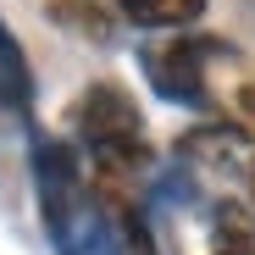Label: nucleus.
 <instances>
[{"mask_svg": "<svg viewBox=\"0 0 255 255\" xmlns=\"http://www.w3.org/2000/svg\"><path fill=\"white\" fill-rule=\"evenodd\" d=\"M33 194L56 255H155L144 217L83 166L72 139L33 133Z\"/></svg>", "mask_w": 255, "mask_h": 255, "instance_id": "1", "label": "nucleus"}, {"mask_svg": "<svg viewBox=\"0 0 255 255\" xmlns=\"http://www.w3.org/2000/svg\"><path fill=\"white\" fill-rule=\"evenodd\" d=\"M72 128V150L83 155V166L117 189V178H133L150 166V139H144V111L139 100L111 78H95L67 111Z\"/></svg>", "mask_w": 255, "mask_h": 255, "instance_id": "2", "label": "nucleus"}, {"mask_svg": "<svg viewBox=\"0 0 255 255\" xmlns=\"http://www.w3.org/2000/svg\"><path fill=\"white\" fill-rule=\"evenodd\" d=\"M217 56H233L222 39L211 33H183V39H161V45H144L139 50V67L150 78V89L172 106H194V111H211V61Z\"/></svg>", "mask_w": 255, "mask_h": 255, "instance_id": "3", "label": "nucleus"}, {"mask_svg": "<svg viewBox=\"0 0 255 255\" xmlns=\"http://www.w3.org/2000/svg\"><path fill=\"white\" fill-rule=\"evenodd\" d=\"M0 111L11 117H33V67H28V50L17 45V33L0 17Z\"/></svg>", "mask_w": 255, "mask_h": 255, "instance_id": "4", "label": "nucleus"}, {"mask_svg": "<svg viewBox=\"0 0 255 255\" xmlns=\"http://www.w3.org/2000/svg\"><path fill=\"white\" fill-rule=\"evenodd\" d=\"M111 6L139 28H189L205 17V0H111Z\"/></svg>", "mask_w": 255, "mask_h": 255, "instance_id": "5", "label": "nucleus"}, {"mask_svg": "<svg viewBox=\"0 0 255 255\" xmlns=\"http://www.w3.org/2000/svg\"><path fill=\"white\" fill-rule=\"evenodd\" d=\"M50 17H56V22H67V28H78L83 39H95V45H106V33H111L106 11H95L89 0H56V6H50Z\"/></svg>", "mask_w": 255, "mask_h": 255, "instance_id": "6", "label": "nucleus"}, {"mask_svg": "<svg viewBox=\"0 0 255 255\" xmlns=\"http://www.w3.org/2000/svg\"><path fill=\"white\" fill-rule=\"evenodd\" d=\"M233 128H239L244 139H255V72L233 89Z\"/></svg>", "mask_w": 255, "mask_h": 255, "instance_id": "7", "label": "nucleus"}, {"mask_svg": "<svg viewBox=\"0 0 255 255\" xmlns=\"http://www.w3.org/2000/svg\"><path fill=\"white\" fill-rule=\"evenodd\" d=\"M211 255H255V250H211Z\"/></svg>", "mask_w": 255, "mask_h": 255, "instance_id": "8", "label": "nucleus"}, {"mask_svg": "<svg viewBox=\"0 0 255 255\" xmlns=\"http://www.w3.org/2000/svg\"><path fill=\"white\" fill-rule=\"evenodd\" d=\"M250 200H255V161H250Z\"/></svg>", "mask_w": 255, "mask_h": 255, "instance_id": "9", "label": "nucleus"}]
</instances>
